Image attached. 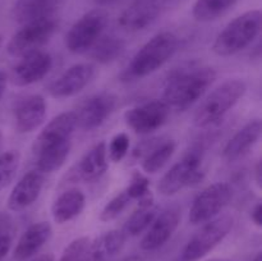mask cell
Returning a JSON list of instances; mask_svg holds the SVG:
<instances>
[{
  "label": "cell",
  "mask_w": 262,
  "mask_h": 261,
  "mask_svg": "<svg viewBox=\"0 0 262 261\" xmlns=\"http://www.w3.org/2000/svg\"><path fill=\"white\" fill-rule=\"evenodd\" d=\"M253 261H262V253H257V256H256L255 258H253Z\"/></svg>",
  "instance_id": "ee69618b"
},
{
  "label": "cell",
  "mask_w": 262,
  "mask_h": 261,
  "mask_svg": "<svg viewBox=\"0 0 262 261\" xmlns=\"http://www.w3.org/2000/svg\"><path fill=\"white\" fill-rule=\"evenodd\" d=\"M95 77V67L89 63L72 66L49 86L54 99H66L79 94Z\"/></svg>",
  "instance_id": "5bb4252c"
},
{
  "label": "cell",
  "mask_w": 262,
  "mask_h": 261,
  "mask_svg": "<svg viewBox=\"0 0 262 261\" xmlns=\"http://www.w3.org/2000/svg\"><path fill=\"white\" fill-rule=\"evenodd\" d=\"M10 246H12V238H10V235H0V261L9 252Z\"/></svg>",
  "instance_id": "d590c367"
},
{
  "label": "cell",
  "mask_w": 262,
  "mask_h": 261,
  "mask_svg": "<svg viewBox=\"0 0 262 261\" xmlns=\"http://www.w3.org/2000/svg\"><path fill=\"white\" fill-rule=\"evenodd\" d=\"M159 207L154 205H138L137 209L132 212L129 217H128L127 223L124 225V234L130 235V237H136L143 233L145 230L148 229L151 223L159 214Z\"/></svg>",
  "instance_id": "83f0119b"
},
{
  "label": "cell",
  "mask_w": 262,
  "mask_h": 261,
  "mask_svg": "<svg viewBox=\"0 0 262 261\" xmlns=\"http://www.w3.org/2000/svg\"><path fill=\"white\" fill-rule=\"evenodd\" d=\"M32 261H55V256L53 253H43V255L37 256Z\"/></svg>",
  "instance_id": "60d3db41"
},
{
  "label": "cell",
  "mask_w": 262,
  "mask_h": 261,
  "mask_svg": "<svg viewBox=\"0 0 262 261\" xmlns=\"http://www.w3.org/2000/svg\"><path fill=\"white\" fill-rule=\"evenodd\" d=\"M71 147L72 142L67 141V142L51 146V147H48L36 154L37 170L41 173H54V171L59 170L69 156Z\"/></svg>",
  "instance_id": "484cf974"
},
{
  "label": "cell",
  "mask_w": 262,
  "mask_h": 261,
  "mask_svg": "<svg viewBox=\"0 0 262 261\" xmlns=\"http://www.w3.org/2000/svg\"><path fill=\"white\" fill-rule=\"evenodd\" d=\"M3 42H4V37H3V36L0 35V49H2V46H3Z\"/></svg>",
  "instance_id": "bcb514c9"
},
{
  "label": "cell",
  "mask_w": 262,
  "mask_h": 261,
  "mask_svg": "<svg viewBox=\"0 0 262 261\" xmlns=\"http://www.w3.org/2000/svg\"><path fill=\"white\" fill-rule=\"evenodd\" d=\"M170 110L164 100H152L128 109L124 120L128 127L138 135H148L168 122Z\"/></svg>",
  "instance_id": "30bf717a"
},
{
  "label": "cell",
  "mask_w": 262,
  "mask_h": 261,
  "mask_svg": "<svg viewBox=\"0 0 262 261\" xmlns=\"http://www.w3.org/2000/svg\"><path fill=\"white\" fill-rule=\"evenodd\" d=\"M125 50V41L114 35L101 36L90 49V58L100 64H109L117 60Z\"/></svg>",
  "instance_id": "d4e9b609"
},
{
  "label": "cell",
  "mask_w": 262,
  "mask_h": 261,
  "mask_svg": "<svg viewBox=\"0 0 262 261\" xmlns=\"http://www.w3.org/2000/svg\"><path fill=\"white\" fill-rule=\"evenodd\" d=\"M209 261H230V260H225V258H214V260H209Z\"/></svg>",
  "instance_id": "7dc6e473"
},
{
  "label": "cell",
  "mask_w": 262,
  "mask_h": 261,
  "mask_svg": "<svg viewBox=\"0 0 262 261\" xmlns=\"http://www.w3.org/2000/svg\"><path fill=\"white\" fill-rule=\"evenodd\" d=\"M150 182L146 178L143 174H141L140 171H136L133 173L132 179H130L129 186L125 189V193L129 196L130 200H140L143 196L150 193Z\"/></svg>",
  "instance_id": "836d02e7"
},
{
  "label": "cell",
  "mask_w": 262,
  "mask_h": 261,
  "mask_svg": "<svg viewBox=\"0 0 262 261\" xmlns=\"http://www.w3.org/2000/svg\"><path fill=\"white\" fill-rule=\"evenodd\" d=\"M132 200L129 199L125 191L120 192L117 196L113 197L109 202L104 206L101 214H100V220L104 223L112 222V220L117 219L120 214L125 210V207L129 205Z\"/></svg>",
  "instance_id": "4dcf8cb0"
},
{
  "label": "cell",
  "mask_w": 262,
  "mask_h": 261,
  "mask_svg": "<svg viewBox=\"0 0 262 261\" xmlns=\"http://www.w3.org/2000/svg\"><path fill=\"white\" fill-rule=\"evenodd\" d=\"M97 5L100 7H105V5H110V4H114V3L120 2V0H94Z\"/></svg>",
  "instance_id": "b9f144b4"
},
{
  "label": "cell",
  "mask_w": 262,
  "mask_h": 261,
  "mask_svg": "<svg viewBox=\"0 0 262 261\" xmlns=\"http://www.w3.org/2000/svg\"><path fill=\"white\" fill-rule=\"evenodd\" d=\"M90 242L91 241L89 237H79L72 241L61 253L59 261H84Z\"/></svg>",
  "instance_id": "1f68e13d"
},
{
  "label": "cell",
  "mask_w": 262,
  "mask_h": 261,
  "mask_svg": "<svg viewBox=\"0 0 262 261\" xmlns=\"http://www.w3.org/2000/svg\"><path fill=\"white\" fill-rule=\"evenodd\" d=\"M247 86L242 79H228L223 82L197 107L193 117L194 125L206 128L216 124L245 96Z\"/></svg>",
  "instance_id": "277c9868"
},
{
  "label": "cell",
  "mask_w": 262,
  "mask_h": 261,
  "mask_svg": "<svg viewBox=\"0 0 262 261\" xmlns=\"http://www.w3.org/2000/svg\"><path fill=\"white\" fill-rule=\"evenodd\" d=\"M238 0H197L192 15L199 22H211L232 9Z\"/></svg>",
  "instance_id": "4316f807"
},
{
  "label": "cell",
  "mask_w": 262,
  "mask_h": 261,
  "mask_svg": "<svg viewBox=\"0 0 262 261\" xmlns=\"http://www.w3.org/2000/svg\"><path fill=\"white\" fill-rule=\"evenodd\" d=\"M215 79L216 72L211 67H182L166 79L163 100L170 109L184 112L204 96Z\"/></svg>",
  "instance_id": "6da1fadb"
},
{
  "label": "cell",
  "mask_w": 262,
  "mask_h": 261,
  "mask_svg": "<svg viewBox=\"0 0 262 261\" xmlns=\"http://www.w3.org/2000/svg\"><path fill=\"white\" fill-rule=\"evenodd\" d=\"M164 3H166V4H171V3H176L178 2V0H163Z\"/></svg>",
  "instance_id": "f6af8a7d"
},
{
  "label": "cell",
  "mask_w": 262,
  "mask_h": 261,
  "mask_svg": "<svg viewBox=\"0 0 262 261\" xmlns=\"http://www.w3.org/2000/svg\"><path fill=\"white\" fill-rule=\"evenodd\" d=\"M10 227H12V223H10L9 217L7 215L0 214V235H7Z\"/></svg>",
  "instance_id": "74e56055"
},
{
  "label": "cell",
  "mask_w": 262,
  "mask_h": 261,
  "mask_svg": "<svg viewBox=\"0 0 262 261\" xmlns=\"http://www.w3.org/2000/svg\"><path fill=\"white\" fill-rule=\"evenodd\" d=\"M251 219L255 223L256 227H262V205L258 202L256 206L251 210Z\"/></svg>",
  "instance_id": "8d00e7d4"
},
{
  "label": "cell",
  "mask_w": 262,
  "mask_h": 261,
  "mask_svg": "<svg viewBox=\"0 0 262 261\" xmlns=\"http://www.w3.org/2000/svg\"><path fill=\"white\" fill-rule=\"evenodd\" d=\"M56 27L58 23L53 17L41 18L25 23L23 27L10 38L7 46L8 53L12 56L22 58L28 54L41 50V48L53 37Z\"/></svg>",
  "instance_id": "ba28073f"
},
{
  "label": "cell",
  "mask_w": 262,
  "mask_h": 261,
  "mask_svg": "<svg viewBox=\"0 0 262 261\" xmlns=\"http://www.w3.org/2000/svg\"><path fill=\"white\" fill-rule=\"evenodd\" d=\"M233 228V217L230 215H222L210 222L188 241L176 261H199L209 255Z\"/></svg>",
  "instance_id": "8992f818"
},
{
  "label": "cell",
  "mask_w": 262,
  "mask_h": 261,
  "mask_svg": "<svg viewBox=\"0 0 262 261\" xmlns=\"http://www.w3.org/2000/svg\"><path fill=\"white\" fill-rule=\"evenodd\" d=\"M106 143L99 142L90 148L76 165V178L83 182H96L107 170Z\"/></svg>",
  "instance_id": "44dd1931"
},
{
  "label": "cell",
  "mask_w": 262,
  "mask_h": 261,
  "mask_svg": "<svg viewBox=\"0 0 262 261\" xmlns=\"http://www.w3.org/2000/svg\"><path fill=\"white\" fill-rule=\"evenodd\" d=\"M43 184V173L38 170L27 171L10 192L8 197V209L17 212L30 207L38 199Z\"/></svg>",
  "instance_id": "e0dca14e"
},
{
  "label": "cell",
  "mask_w": 262,
  "mask_h": 261,
  "mask_svg": "<svg viewBox=\"0 0 262 261\" xmlns=\"http://www.w3.org/2000/svg\"><path fill=\"white\" fill-rule=\"evenodd\" d=\"M86 197L79 189L72 188L59 194L51 206V215L58 224H64L78 216L84 209Z\"/></svg>",
  "instance_id": "603a6c76"
},
{
  "label": "cell",
  "mask_w": 262,
  "mask_h": 261,
  "mask_svg": "<svg viewBox=\"0 0 262 261\" xmlns=\"http://www.w3.org/2000/svg\"><path fill=\"white\" fill-rule=\"evenodd\" d=\"M46 117V101L41 95H30L17 104L14 109L15 129L30 133L37 129Z\"/></svg>",
  "instance_id": "ac0fdd59"
},
{
  "label": "cell",
  "mask_w": 262,
  "mask_h": 261,
  "mask_svg": "<svg viewBox=\"0 0 262 261\" xmlns=\"http://www.w3.org/2000/svg\"><path fill=\"white\" fill-rule=\"evenodd\" d=\"M118 96L113 92H100L89 97L76 113L77 127L83 130H94L101 127L114 113Z\"/></svg>",
  "instance_id": "8fae6325"
},
{
  "label": "cell",
  "mask_w": 262,
  "mask_h": 261,
  "mask_svg": "<svg viewBox=\"0 0 262 261\" xmlns=\"http://www.w3.org/2000/svg\"><path fill=\"white\" fill-rule=\"evenodd\" d=\"M53 68V58L42 50L22 56L19 63L13 68L10 81L14 86H30L48 76Z\"/></svg>",
  "instance_id": "4fadbf2b"
},
{
  "label": "cell",
  "mask_w": 262,
  "mask_h": 261,
  "mask_svg": "<svg viewBox=\"0 0 262 261\" xmlns=\"http://www.w3.org/2000/svg\"><path fill=\"white\" fill-rule=\"evenodd\" d=\"M179 48V38L170 31H163L147 41L136 53L127 68L120 74L123 82L136 81L160 69L168 63Z\"/></svg>",
  "instance_id": "7a4b0ae2"
},
{
  "label": "cell",
  "mask_w": 262,
  "mask_h": 261,
  "mask_svg": "<svg viewBox=\"0 0 262 261\" xmlns=\"http://www.w3.org/2000/svg\"><path fill=\"white\" fill-rule=\"evenodd\" d=\"M253 173H255V181L256 184H257L258 188H261L262 186V165L261 161H257V164L255 165V169H253Z\"/></svg>",
  "instance_id": "f35d334b"
},
{
  "label": "cell",
  "mask_w": 262,
  "mask_h": 261,
  "mask_svg": "<svg viewBox=\"0 0 262 261\" xmlns=\"http://www.w3.org/2000/svg\"><path fill=\"white\" fill-rule=\"evenodd\" d=\"M122 261H145V258L140 255H132V256H129V257H125L124 260H122Z\"/></svg>",
  "instance_id": "7bdbcfd3"
},
{
  "label": "cell",
  "mask_w": 262,
  "mask_h": 261,
  "mask_svg": "<svg viewBox=\"0 0 262 261\" xmlns=\"http://www.w3.org/2000/svg\"><path fill=\"white\" fill-rule=\"evenodd\" d=\"M58 0H17L12 15L15 22L25 25L41 18L51 17Z\"/></svg>",
  "instance_id": "cb8c5ba5"
},
{
  "label": "cell",
  "mask_w": 262,
  "mask_h": 261,
  "mask_svg": "<svg viewBox=\"0 0 262 261\" xmlns=\"http://www.w3.org/2000/svg\"><path fill=\"white\" fill-rule=\"evenodd\" d=\"M179 223L181 209L177 205H169L163 211H159L141 241V248L143 251H155L163 247L174 234Z\"/></svg>",
  "instance_id": "7c38bea8"
},
{
  "label": "cell",
  "mask_w": 262,
  "mask_h": 261,
  "mask_svg": "<svg viewBox=\"0 0 262 261\" xmlns=\"http://www.w3.org/2000/svg\"><path fill=\"white\" fill-rule=\"evenodd\" d=\"M261 132L262 123L260 119H253L248 122L228 141L223 150V156L228 161H235L243 158L260 140Z\"/></svg>",
  "instance_id": "ffe728a7"
},
{
  "label": "cell",
  "mask_w": 262,
  "mask_h": 261,
  "mask_svg": "<svg viewBox=\"0 0 262 261\" xmlns=\"http://www.w3.org/2000/svg\"><path fill=\"white\" fill-rule=\"evenodd\" d=\"M123 230H109L99 238L90 242L84 261H112L117 257L125 245Z\"/></svg>",
  "instance_id": "7402d4cb"
},
{
  "label": "cell",
  "mask_w": 262,
  "mask_h": 261,
  "mask_svg": "<svg viewBox=\"0 0 262 261\" xmlns=\"http://www.w3.org/2000/svg\"><path fill=\"white\" fill-rule=\"evenodd\" d=\"M160 14V0H133L118 18V25L128 32H138L152 25Z\"/></svg>",
  "instance_id": "2e32d148"
},
{
  "label": "cell",
  "mask_w": 262,
  "mask_h": 261,
  "mask_svg": "<svg viewBox=\"0 0 262 261\" xmlns=\"http://www.w3.org/2000/svg\"><path fill=\"white\" fill-rule=\"evenodd\" d=\"M204 178L202 151L200 147H193L164 174L158 184V191L164 196H173L186 187L201 183Z\"/></svg>",
  "instance_id": "5b68a950"
},
{
  "label": "cell",
  "mask_w": 262,
  "mask_h": 261,
  "mask_svg": "<svg viewBox=\"0 0 262 261\" xmlns=\"http://www.w3.org/2000/svg\"><path fill=\"white\" fill-rule=\"evenodd\" d=\"M19 161L20 154L17 150H9L0 155V191L13 181L19 168Z\"/></svg>",
  "instance_id": "f546056e"
},
{
  "label": "cell",
  "mask_w": 262,
  "mask_h": 261,
  "mask_svg": "<svg viewBox=\"0 0 262 261\" xmlns=\"http://www.w3.org/2000/svg\"><path fill=\"white\" fill-rule=\"evenodd\" d=\"M77 128V118L74 112H66L56 115L54 119H51L45 125L40 135L36 137L33 142L32 151L33 154H37L45 148L51 146L59 145V143L71 141L72 135Z\"/></svg>",
  "instance_id": "9a60e30c"
},
{
  "label": "cell",
  "mask_w": 262,
  "mask_h": 261,
  "mask_svg": "<svg viewBox=\"0 0 262 261\" xmlns=\"http://www.w3.org/2000/svg\"><path fill=\"white\" fill-rule=\"evenodd\" d=\"M161 142H163L161 138H151V140L142 141V142L138 143V145L136 146L135 150H133V156L138 159L140 158L143 159L146 155H148L154 148L158 147Z\"/></svg>",
  "instance_id": "e575fe53"
},
{
  "label": "cell",
  "mask_w": 262,
  "mask_h": 261,
  "mask_svg": "<svg viewBox=\"0 0 262 261\" xmlns=\"http://www.w3.org/2000/svg\"><path fill=\"white\" fill-rule=\"evenodd\" d=\"M106 150L110 160L114 161V163L122 161L129 150V137H128L127 133L120 132L115 135L113 140L110 141L109 148H106Z\"/></svg>",
  "instance_id": "d6a6232c"
},
{
  "label": "cell",
  "mask_w": 262,
  "mask_h": 261,
  "mask_svg": "<svg viewBox=\"0 0 262 261\" xmlns=\"http://www.w3.org/2000/svg\"><path fill=\"white\" fill-rule=\"evenodd\" d=\"M51 234H53V228L48 222L36 223L28 227L20 235L15 246L14 252H13L14 260L26 261L33 257L50 240Z\"/></svg>",
  "instance_id": "d6986e66"
},
{
  "label": "cell",
  "mask_w": 262,
  "mask_h": 261,
  "mask_svg": "<svg viewBox=\"0 0 262 261\" xmlns=\"http://www.w3.org/2000/svg\"><path fill=\"white\" fill-rule=\"evenodd\" d=\"M176 148L177 143L173 140L163 141L158 147L154 148L148 155L143 158L142 169L148 174H155L160 171L174 155Z\"/></svg>",
  "instance_id": "f1b7e54d"
},
{
  "label": "cell",
  "mask_w": 262,
  "mask_h": 261,
  "mask_svg": "<svg viewBox=\"0 0 262 261\" xmlns=\"http://www.w3.org/2000/svg\"><path fill=\"white\" fill-rule=\"evenodd\" d=\"M261 31V12L248 10L228 23L216 36L212 51L219 56H232L250 46Z\"/></svg>",
  "instance_id": "3957f363"
},
{
  "label": "cell",
  "mask_w": 262,
  "mask_h": 261,
  "mask_svg": "<svg viewBox=\"0 0 262 261\" xmlns=\"http://www.w3.org/2000/svg\"><path fill=\"white\" fill-rule=\"evenodd\" d=\"M107 22L109 15L104 9L97 8L84 13L67 32V49L73 54L87 53L101 37Z\"/></svg>",
  "instance_id": "52a82bcc"
},
{
  "label": "cell",
  "mask_w": 262,
  "mask_h": 261,
  "mask_svg": "<svg viewBox=\"0 0 262 261\" xmlns=\"http://www.w3.org/2000/svg\"><path fill=\"white\" fill-rule=\"evenodd\" d=\"M2 138H3V135H2V130H0V141H2Z\"/></svg>",
  "instance_id": "c3c4849f"
},
{
  "label": "cell",
  "mask_w": 262,
  "mask_h": 261,
  "mask_svg": "<svg viewBox=\"0 0 262 261\" xmlns=\"http://www.w3.org/2000/svg\"><path fill=\"white\" fill-rule=\"evenodd\" d=\"M7 83H8V76L3 71H0V100L4 96V92L7 90Z\"/></svg>",
  "instance_id": "ab89813d"
},
{
  "label": "cell",
  "mask_w": 262,
  "mask_h": 261,
  "mask_svg": "<svg viewBox=\"0 0 262 261\" xmlns=\"http://www.w3.org/2000/svg\"><path fill=\"white\" fill-rule=\"evenodd\" d=\"M233 197L232 187L224 182L210 184L209 187L200 192L192 202L189 209V223L193 225L205 224L215 219L220 211L228 206Z\"/></svg>",
  "instance_id": "9c48e42d"
}]
</instances>
